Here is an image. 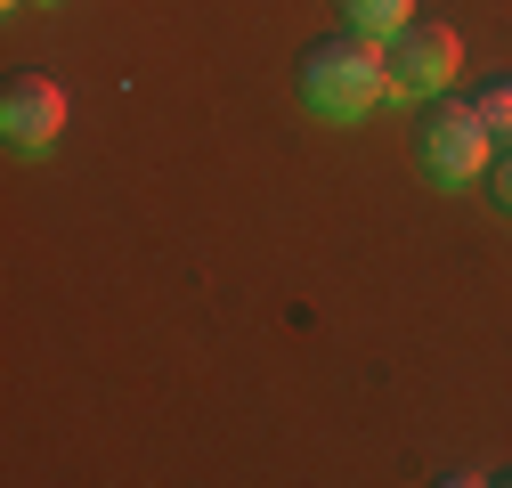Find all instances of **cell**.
Instances as JSON below:
<instances>
[{
    "mask_svg": "<svg viewBox=\"0 0 512 488\" xmlns=\"http://www.w3.org/2000/svg\"><path fill=\"white\" fill-rule=\"evenodd\" d=\"M293 90H301V106L317 122H358V114H374V98H391V66H382V49L366 33L342 25V33H326V41L301 49Z\"/></svg>",
    "mask_w": 512,
    "mask_h": 488,
    "instance_id": "obj_1",
    "label": "cell"
},
{
    "mask_svg": "<svg viewBox=\"0 0 512 488\" xmlns=\"http://www.w3.org/2000/svg\"><path fill=\"white\" fill-rule=\"evenodd\" d=\"M488 155H496V139H488V122L472 114V98H423V122H415V163H423V179H439V188H464V179H480L488 171Z\"/></svg>",
    "mask_w": 512,
    "mask_h": 488,
    "instance_id": "obj_2",
    "label": "cell"
},
{
    "mask_svg": "<svg viewBox=\"0 0 512 488\" xmlns=\"http://www.w3.org/2000/svg\"><path fill=\"white\" fill-rule=\"evenodd\" d=\"M382 66H391L399 98H439L447 82H456V66H464V41L447 25H431V17H407L391 41H382Z\"/></svg>",
    "mask_w": 512,
    "mask_h": 488,
    "instance_id": "obj_3",
    "label": "cell"
},
{
    "mask_svg": "<svg viewBox=\"0 0 512 488\" xmlns=\"http://www.w3.org/2000/svg\"><path fill=\"white\" fill-rule=\"evenodd\" d=\"M57 131H66V82L9 74V90H0V139H9V155H49Z\"/></svg>",
    "mask_w": 512,
    "mask_h": 488,
    "instance_id": "obj_4",
    "label": "cell"
},
{
    "mask_svg": "<svg viewBox=\"0 0 512 488\" xmlns=\"http://www.w3.org/2000/svg\"><path fill=\"white\" fill-rule=\"evenodd\" d=\"M334 17H342L350 33H366V41H391V33L415 17V0H334Z\"/></svg>",
    "mask_w": 512,
    "mask_h": 488,
    "instance_id": "obj_5",
    "label": "cell"
},
{
    "mask_svg": "<svg viewBox=\"0 0 512 488\" xmlns=\"http://www.w3.org/2000/svg\"><path fill=\"white\" fill-rule=\"evenodd\" d=\"M472 114L488 122V139H496V147H512V82H488V90L472 98Z\"/></svg>",
    "mask_w": 512,
    "mask_h": 488,
    "instance_id": "obj_6",
    "label": "cell"
},
{
    "mask_svg": "<svg viewBox=\"0 0 512 488\" xmlns=\"http://www.w3.org/2000/svg\"><path fill=\"white\" fill-rule=\"evenodd\" d=\"M488 196L512 212V147H496V155H488Z\"/></svg>",
    "mask_w": 512,
    "mask_h": 488,
    "instance_id": "obj_7",
    "label": "cell"
}]
</instances>
